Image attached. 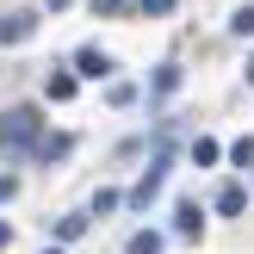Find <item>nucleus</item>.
<instances>
[{
	"instance_id": "423d86ee",
	"label": "nucleus",
	"mask_w": 254,
	"mask_h": 254,
	"mask_svg": "<svg viewBox=\"0 0 254 254\" xmlns=\"http://www.w3.org/2000/svg\"><path fill=\"white\" fill-rule=\"evenodd\" d=\"M161 248H168V242H161L155 230H136L130 242H124V254H161Z\"/></svg>"
},
{
	"instance_id": "20e7f679",
	"label": "nucleus",
	"mask_w": 254,
	"mask_h": 254,
	"mask_svg": "<svg viewBox=\"0 0 254 254\" xmlns=\"http://www.w3.org/2000/svg\"><path fill=\"white\" fill-rule=\"evenodd\" d=\"M31 31H37V12H6L0 19V44H25Z\"/></svg>"
},
{
	"instance_id": "f03ea898",
	"label": "nucleus",
	"mask_w": 254,
	"mask_h": 254,
	"mask_svg": "<svg viewBox=\"0 0 254 254\" xmlns=\"http://www.w3.org/2000/svg\"><path fill=\"white\" fill-rule=\"evenodd\" d=\"M168 168H174V161H168V155H155V161H149V174L130 186V205H136V211H149V198H155L161 186H168Z\"/></svg>"
},
{
	"instance_id": "9d476101",
	"label": "nucleus",
	"mask_w": 254,
	"mask_h": 254,
	"mask_svg": "<svg viewBox=\"0 0 254 254\" xmlns=\"http://www.w3.org/2000/svg\"><path fill=\"white\" fill-rule=\"evenodd\" d=\"M87 217H93V211H74V217H62V223H56V236H62V242H74V236L87 230Z\"/></svg>"
},
{
	"instance_id": "6e6552de",
	"label": "nucleus",
	"mask_w": 254,
	"mask_h": 254,
	"mask_svg": "<svg viewBox=\"0 0 254 254\" xmlns=\"http://www.w3.org/2000/svg\"><path fill=\"white\" fill-rule=\"evenodd\" d=\"M242 205H248V192H242V186H223V192H217V211H223V217H236Z\"/></svg>"
},
{
	"instance_id": "9b49d317",
	"label": "nucleus",
	"mask_w": 254,
	"mask_h": 254,
	"mask_svg": "<svg viewBox=\"0 0 254 254\" xmlns=\"http://www.w3.org/2000/svg\"><path fill=\"white\" fill-rule=\"evenodd\" d=\"M230 31H236V37H254V6H236V19H230Z\"/></svg>"
},
{
	"instance_id": "7ed1b4c3",
	"label": "nucleus",
	"mask_w": 254,
	"mask_h": 254,
	"mask_svg": "<svg viewBox=\"0 0 254 254\" xmlns=\"http://www.w3.org/2000/svg\"><path fill=\"white\" fill-rule=\"evenodd\" d=\"M74 74H81V81H106V74H112V56H106V50H93V44H87L81 56H74Z\"/></svg>"
},
{
	"instance_id": "2eb2a0df",
	"label": "nucleus",
	"mask_w": 254,
	"mask_h": 254,
	"mask_svg": "<svg viewBox=\"0 0 254 254\" xmlns=\"http://www.w3.org/2000/svg\"><path fill=\"white\" fill-rule=\"evenodd\" d=\"M248 81H254V56H248Z\"/></svg>"
},
{
	"instance_id": "39448f33",
	"label": "nucleus",
	"mask_w": 254,
	"mask_h": 254,
	"mask_svg": "<svg viewBox=\"0 0 254 254\" xmlns=\"http://www.w3.org/2000/svg\"><path fill=\"white\" fill-rule=\"evenodd\" d=\"M174 230H180V236H198V230H205V211H198L192 198H180V205H174Z\"/></svg>"
},
{
	"instance_id": "4468645a",
	"label": "nucleus",
	"mask_w": 254,
	"mask_h": 254,
	"mask_svg": "<svg viewBox=\"0 0 254 254\" xmlns=\"http://www.w3.org/2000/svg\"><path fill=\"white\" fill-rule=\"evenodd\" d=\"M6 242H12V230H6V223H0V248H6Z\"/></svg>"
},
{
	"instance_id": "f257e3e1",
	"label": "nucleus",
	"mask_w": 254,
	"mask_h": 254,
	"mask_svg": "<svg viewBox=\"0 0 254 254\" xmlns=\"http://www.w3.org/2000/svg\"><path fill=\"white\" fill-rule=\"evenodd\" d=\"M37 124H44V118H37L31 106H12L6 118H0V143H6V149H31V143H44V136H37Z\"/></svg>"
},
{
	"instance_id": "0eeeda50",
	"label": "nucleus",
	"mask_w": 254,
	"mask_h": 254,
	"mask_svg": "<svg viewBox=\"0 0 254 254\" xmlns=\"http://www.w3.org/2000/svg\"><path fill=\"white\" fill-rule=\"evenodd\" d=\"M217 161H223V149L211 143V136H198L192 143V168H217Z\"/></svg>"
},
{
	"instance_id": "f8f14e48",
	"label": "nucleus",
	"mask_w": 254,
	"mask_h": 254,
	"mask_svg": "<svg viewBox=\"0 0 254 254\" xmlns=\"http://www.w3.org/2000/svg\"><path fill=\"white\" fill-rule=\"evenodd\" d=\"M74 93V74H50V99H68Z\"/></svg>"
},
{
	"instance_id": "ddd939ff",
	"label": "nucleus",
	"mask_w": 254,
	"mask_h": 254,
	"mask_svg": "<svg viewBox=\"0 0 254 254\" xmlns=\"http://www.w3.org/2000/svg\"><path fill=\"white\" fill-rule=\"evenodd\" d=\"M12 192H19V180H12V174H0V205H6Z\"/></svg>"
},
{
	"instance_id": "dca6fc26",
	"label": "nucleus",
	"mask_w": 254,
	"mask_h": 254,
	"mask_svg": "<svg viewBox=\"0 0 254 254\" xmlns=\"http://www.w3.org/2000/svg\"><path fill=\"white\" fill-rule=\"evenodd\" d=\"M44 254H62V248H44Z\"/></svg>"
},
{
	"instance_id": "1a4fd4ad",
	"label": "nucleus",
	"mask_w": 254,
	"mask_h": 254,
	"mask_svg": "<svg viewBox=\"0 0 254 254\" xmlns=\"http://www.w3.org/2000/svg\"><path fill=\"white\" fill-rule=\"evenodd\" d=\"M68 149H74V136H44V143H37V155L56 161V155H68Z\"/></svg>"
}]
</instances>
